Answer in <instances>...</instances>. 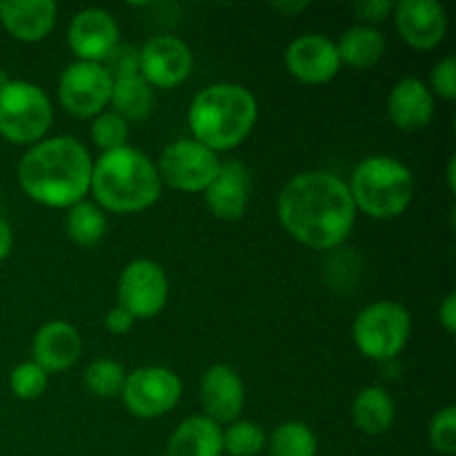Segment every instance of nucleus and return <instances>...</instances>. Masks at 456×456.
Here are the masks:
<instances>
[{
    "instance_id": "nucleus-1",
    "label": "nucleus",
    "mask_w": 456,
    "mask_h": 456,
    "mask_svg": "<svg viewBox=\"0 0 456 456\" xmlns=\"http://www.w3.org/2000/svg\"><path fill=\"white\" fill-rule=\"evenodd\" d=\"M279 221L292 239L312 249H334L352 234L356 205L350 187L330 172H303L279 194Z\"/></svg>"
},
{
    "instance_id": "nucleus-2",
    "label": "nucleus",
    "mask_w": 456,
    "mask_h": 456,
    "mask_svg": "<svg viewBox=\"0 0 456 456\" xmlns=\"http://www.w3.org/2000/svg\"><path fill=\"white\" fill-rule=\"evenodd\" d=\"M92 156L71 136L40 141L22 156L18 183L31 200L47 208H71L89 191Z\"/></svg>"
},
{
    "instance_id": "nucleus-3",
    "label": "nucleus",
    "mask_w": 456,
    "mask_h": 456,
    "mask_svg": "<svg viewBox=\"0 0 456 456\" xmlns=\"http://www.w3.org/2000/svg\"><path fill=\"white\" fill-rule=\"evenodd\" d=\"M89 191L101 209L118 214L142 212L160 196L156 165L134 147L105 151L92 167Z\"/></svg>"
},
{
    "instance_id": "nucleus-4",
    "label": "nucleus",
    "mask_w": 456,
    "mask_h": 456,
    "mask_svg": "<svg viewBox=\"0 0 456 456\" xmlns=\"http://www.w3.org/2000/svg\"><path fill=\"white\" fill-rule=\"evenodd\" d=\"M256 98L236 83H216L194 98L190 107V129L194 141L212 151L239 147L256 123Z\"/></svg>"
},
{
    "instance_id": "nucleus-5",
    "label": "nucleus",
    "mask_w": 456,
    "mask_h": 456,
    "mask_svg": "<svg viewBox=\"0 0 456 456\" xmlns=\"http://www.w3.org/2000/svg\"><path fill=\"white\" fill-rule=\"evenodd\" d=\"M350 194L356 212L379 221L401 216L412 203V172L392 156H370L356 165L350 181Z\"/></svg>"
},
{
    "instance_id": "nucleus-6",
    "label": "nucleus",
    "mask_w": 456,
    "mask_h": 456,
    "mask_svg": "<svg viewBox=\"0 0 456 456\" xmlns=\"http://www.w3.org/2000/svg\"><path fill=\"white\" fill-rule=\"evenodd\" d=\"M53 120L47 94L27 80H9L0 87V136L13 145L40 142Z\"/></svg>"
},
{
    "instance_id": "nucleus-7",
    "label": "nucleus",
    "mask_w": 456,
    "mask_h": 456,
    "mask_svg": "<svg viewBox=\"0 0 456 456\" xmlns=\"http://www.w3.org/2000/svg\"><path fill=\"white\" fill-rule=\"evenodd\" d=\"M352 337L363 356L387 361L399 354L410 338V314L395 301H377L359 312Z\"/></svg>"
},
{
    "instance_id": "nucleus-8",
    "label": "nucleus",
    "mask_w": 456,
    "mask_h": 456,
    "mask_svg": "<svg viewBox=\"0 0 456 456\" xmlns=\"http://www.w3.org/2000/svg\"><path fill=\"white\" fill-rule=\"evenodd\" d=\"M223 160H218L216 151L208 150L196 142L194 138H183L165 147L160 154L156 172L160 183L178 191H205L209 183L216 178Z\"/></svg>"
},
{
    "instance_id": "nucleus-9",
    "label": "nucleus",
    "mask_w": 456,
    "mask_h": 456,
    "mask_svg": "<svg viewBox=\"0 0 456 456\" xmlns=\"http://www.w3.org/2000/svg\"><path fill=\"white\" fill-rule=\"evenodd\" d=\"M183 395V383L167 368H141L127 374L120 396L134 417L156 419L167 414Z\"/></svg>"
},
{
    "instance_id": "nucleus-10",
    "label": "nucleus",
    "mask_w": 456,
    "mask_h": 456,
    "mask_svg": "<svg viewBox=\"0 0 456 456\" xmlns=\"http://www.w3.org/2000/svg\"><path fill=\"white\" fill-rule=\"evenodd\" d=\"M111 78L98 62H74L58 80V101L76 118H96L110 102Z\"/></svg>"
},
{
    "instance_id": "nucleus-11",
    "label": "nucleus",
    "mask_w": 456,
    "mask_h": 456,
    "mask_svg": "<svg viewBox=\"0 0 456 456\" xmlns=\"http://www.w3.org/2000/svg\"><path fill=\"white\" fill-rule=\"evenodd\" d=\"M169 297V283L163 267L150 258L132 261L118 281V305L134 319H151L165 307Z\"/></svg>"
},
{
    "instance_id": "nucleus-12",
    "label": "nucleus",
    "mask_w": 456,
    "mask_h": 456,
    "mask_svg": "<svg viewBox=\"0 0 456 456\" xmlns=\"http://www.w3.org/2000/svg\"><path fill=\"white\" fill-rule=\"evenodd\" d=\"M191 67V49L176 36H154L141 49V76L150 87H176L185 83Z\"/></svg>"
},
{
    "instance_id": "nucleus-13",
    "label": "nucleus",
    "mask_w": 456,
    "mask_h": 456,
    "mask_svg": "<svg viewBox=\"0 0 456 456\" xmlns=\"http://www.w3.org/2000/svg\"><path fill=\"white\" fill-rule=\"evenodd\" d=\"M285 67L305 85L330 83L341 69L337 43L321 34H305L292 40L285 52Z\"/></svg>"
},
{
    "instance_id": "nucleus-14",
    "label": "nucleus",
    "mask_w": 456,
    "mask_h": 456,
    "mask_svg": "<svg viewBox=\"0 0 456 456\" xmlns=\"http://www.w3.org/2000/svg\"><path fill=\"white\" fill-rule=\"evenodd\" d=\"M392 12H395L396 31L412 49L428 52L445 38L448 16L435 0H401Z\"/></svg>"
},
{
    "instance_id": "nucleus-15",
    "label": "nucleus",
    "mask_w": 456,
    "mask_h": 456,
    "mask_svg": "<svg viewBox=\"0 0 456 456\" xmlns=\"http://www.w3.org/2000/svg\"><path fill=\"white\" fill-rule=\"evenodd\" d=\"M118 25L105 9H83L71 20L67 40L83 62H101L118 45Z\"/></svg>"
},
{
    "instance_id": "nucleus-16",
    "label": "nucleus",
    "mask_w": 456,
    "mask_h": 456,
    "mask_svg": "<svg viewBox=\"0 0 456 456\" xmlns=\"http://www.w3.org/2000/svg\"><path fill=\"white\" fill-rule=\"evenodd\" d=\"M200 403L203 417L212 419L216 426L234 423L245 403L243 379L230 365H212L200 379Z\"/></svg>"
},
{
    "instance_id": "nucleus-17",
    "label": "nucleus",
    "mask_w": 456,
    "mask_h": 456,
    "mask_svg": "<svg viewBox=\"0 0 456 456\" xmlns=\"http://www.w3.org/2000/svg\"><path fill=\"white\" fill-rule=\"evenodd\" d=\"M252 194V174L239 160L221 163L216 178L205 190V205L221 221H236L245 214Z\"/></svg>"
},
{
    "instance_id": "nucleus-18",
    "label": "nucleus",
    "mask_w": 456,
    "mask_h": 456,
    "mask_svg": "<svg viewBox=\"0 0 456 456\" xmlns=\"http://www.w3.org/2000/svg\"><path fill=\"white\" fill-rule=\"evenodd\" d=\"M31 352H34V363L40 365L45 372H61L78 361L83 352V338L78 330L67 321H49L36 332Z\"/></svg>"
},
{
    "instance_id": "nucleus-19",
    "label": "nucleus",
    "mask_w": 456,
    "mask_h": 456,
    "mask_svg": "<svg viewBox=\"0 0 456 456\" xmlns=\"http://www.w3.org/2000/svg\"><path fill=\"white\" fill-rule=\"evenodd\" d=\"M58 7L52 0H3L0 22L22 43H38L52 34Z\"/></svg>"
},
{
    "instance_id": "nucleus-20",
    "label": "nucleus",
    "mask_w": 456,
    "mask_h": 456,
    "mask_svg": "<svg viewBox=\"0 0 456 456\" xmlns=\"http://www.w3.org/2000/svg\"><path fill=\"white\" fill-rule=\"evenodd\" d=\"M387 114L399 129L417 132L430 125L435 116V98L426 83L419 78H403L392 87L387 96Z\"/></svg>"
},
{
    "instance_id": "nucleus-21",
    "label": "nucleus",
    "mask_w": 456,
    "mask_h": 456,
    "mask_svg": "<svg viewBox=\"0 0 456 456\" xmlns=\"http://www.w3.org/2000/svg\"><path fill=\"white\" fill-rule=\"evenodd\" d=\"M223 428L208 417H190L174 430L167 456H221Z\"/></svg>"
},
{
    "instance_id": "nucleus-22",
    "label": "nucleus",
    "mask_w": 456,
    "mask_h": 456,
    "mask_svg": "<svg viewBox=\"0 0 456 456\" xmlns=\"http://www.w3.org/2000/svg\"><path fill=\"white\" fill-rule=\"evenodd\" d=\"M338 61L352 69H368L374 67L386 53V38L379 29L368 25H354L343 31L337 43Z\"/></svg>"
},
{
    "instance_id": "nucleus-23",
    "label": "nucleus",
    "mask_w": 456,
    "mask_h": 456,
    "mask_svg": "<svg viewBox=\"0 0 456 456\" xmlns=\"http://www.w3.org/2000/svg\"><path fill=\"white\" fill-rule=\"evenodd\" d=\"M395 401L383 387L372 386L365 387L356 395L354 405H352V419L356 428L365 435H383L395 423Z\"/></svg>"
},
{
    "instance_id": "nucleus-24",
    "label": "nucleus",
    "mask_w": 456,
    "mask_h": 456,
    "mask_svg": "<svg viewBox=\"0 0 456 456\" xmlns=\"http://www.w3.org/2000/svg\"><path fill=\"white\" fill-rule=\"evenodd\" d=\"M110 105L123 120H145L154 110V92L142 76L114 80Z\"/></svg>"
},
{
    "instance_id": "nucleus-25",
    "label": "nucleus",
    "mask_w": 456,
    "mask_h": 456,
    "mask_svg": "<svg viewBox=\"0 0 456 456\" xmlns=\"http://www.w3.org/2000/svg\"><path fill=\"white\" fill-rule=\"evenodd\" d=\"M67 234L71 240L83 248H92L98 240L105 236L107 232V218L98 205L80 200V203L71 205L69 214H67Z\"/></svg>"
},
{
    "instance_id": "nucleus-26",
    "label": "nucleus",
    "mask_w": 456,
    "mask_h": 456,
    "mask_svg": "<svg viewBox=\"0 0 456 456\" xmlns=\"http://www.w3.org/2000/svg\"><path fill=\"white\" fill-rule=\"evenodd\" d=\"M270 456H316V436L301 421H285L272 432Z\"/></svg>"
},
{
    "instance_id": "nucleus-27",
    "label": "nucleus",
    "mask_w": 456,
    "mask_h": 456,
    "mask_svg": "<svg viewBox=\"0 0 456 456\" xmlns=\"http://www.w3.org/2000/svg\"><path fill=\"white\" fill-rule=\"evenodd\" d=\"M125 379L127 374H125L123 365L111 359L92 361L85 370V386L94 396H101V399L118 396L123 392Z\"/></svg>"
},
{
    "instance_id": "nucleus-28",
    "label": "nucleus",
    "mask_w": 456,
    "mask_h": 456,
    "mask_svg": "<svg viewBox=\"0 0 456 456\" xmlns=\"http://www.w3.org/2000/svg\"><path fill=\"white\" fill-rule=\"evenodd\" d=\"M265 445V432L252 421H234L223 432V452L230 456H256Z\"/></svg>"
},
{
    "instance_id": "nucleus-29",
    "label": "nucleus",
    "mask_w": 456,
    "mask_h": 456,
    "mask_svg": "<svg viewBox=\"0 0 456 456\" xmlns=\"http://www.w3.org/2000/svg\"><path fill=\"white\" fill-rule=\"evenodd\" d=\"M98 65L105 69L111 83L114 80L132 78V76H141V49L127 43H118Z\"/></svg>"
},
{
    "instance_id": "nucleus-30",
    "label": "nucleus",
    "mask_w": 456,
    "mask_h": 456,
    "mask_svg": "<svg viewBox=\"0 0 456 456\" xmlns=\"http://www.w3.org/2000/svg\"><path fill=\"white\" fill-rule=\"evenodd\" d=\"M9 386L12 392L22 401H34L47 390V372L34 361H27L13 368L12 377H9Z\"/></svg>"
},
{
    "instance_id": "nucleus-31",
    "label": "nucleus",
    "mask_w": 456,
    "mask_h": 456,
    "mask_svg": "<svg viewBox=\"0 0 456 456\" xmlns=\"http://www.w3.org/2000/svg\"><path fill=\"white\" fill-rule=\"evenodd\" d=\"M127 134V120H123L118 114H114V111H102V114H98L92 123V141L105 151L125 147Z\"/></svg>"
},
{
    "instance_id": "nucleus-32",
    "label": "nucleus",
    "mask_w": 456,
    "mask_h": 456,
    "mask_svg": "<svg viewBox=\"0 0 456 456\" xmlns=\"http://www.w3.org/2000/svg\"><path fill=\"white\" fill-rule=\"evenodd\" d=\"M430 445L439 454L452 456L456 452V408L439 410L430 423Z\"/></svg>"
},
{
    "instance_id": "nucleus-33",
    "label": "nucleus",
    "mask_w": 456,
    "mask_h": 456,
    "mask_svg": "<svg viewBox=\"0 0 456 456\" xmlns=\"http://www.w3.org/2000/svg\"><path fill=\"white\" fill-rule=\"evenodd\" d=\"M432 89L439 94L445 101H454L456 98V61L452 56H448L445 61L436 62L435 69L430 76Z\"/></svg>"
},
{
    "instance_id": "nucleus-34",
    "label": "nucleus",
    "mask_w": 456,
    "mask_h": 456,
    "mask_svg": "<svg viewBox=\"0 0 456 456\" xmlns=\"http://www.w3.org/2000/svg\"><path fill=\"white\" fill-rule=\"evenodd\" d=\"M395 9L390 0H365V3H356L354 12L356 16L363 18L368 22H381L386 20L387 13Z\"/></svg>"
},
{
    "instance_id": "nucleus-35",
    "label": "nucleus",
    "mask_w": 456,
    "mask_h": 456,
    "mask_svg": "<svg viewBox=\"0 0 456 456\" xmlns=\"http://www.w3.org/2000/svg\"><path fill=\"white\" fill-rule=\"evenodd\" d=\"M134 321H136V319H134V316L129 314L125 307L116 305V307H111L110 312H107L105 328L110 330L111 334H116V337H120V334H127L129 330L134 328Z\"/></svg>"
},
{
    "instance_id": "nucleus-36",
    "label": "nucleus",
    "mask_w": 456,
    "mask_h": 456,
    "mask_svg": "<svg viewBox=\"0 0 456 456\" xmlns=\"http://www.w3.org/2000/svg\"><path fill=\"white\" fill-rule=\"evenodd\" d=\"M439 323L444 325L445 332H456V294H448L439 305Z\"/></svg>"
},
{
    "instance_id": "nucleus-37",
    "label": "nucleus",
    "mask_w": 456,
    "mask_h": 456,
    "mask_svg": "<svg viewBox=\"0 0 456 456\" xmlns=\"http://www.w3.org/2000/svg\"><path fill=\"white\" fill-rule=\"evenodd\" d=\"M12 245H13L12 227H9L7 221H3V218H0V261L9 256V252H12Z\"/></svg>"
},
{
    "instance_id": "nucleus-38",
    "label": "nucleus",
    "mask_w": 456,
    "mask_h": 456,
    "mask_svg": "<svg viewBox=\"0 0 456 456\" xmlns=\"http://www.w3.org/2000/svg\"><path fill=\"white\" fill-rule=\"evenodd\" d=\"M310 4L307 3H274L272 4V9H276L279 13H285V16H297V13H301L303 9H307Z\"/></svg>"
},
{
    "instance_id": "nucleus-39",
    "label": "nucleus",
    "mask_w": 456,
    "mask_h": 456,
    "mask_svg": "<svg viewBox=\"0 0 456 456\" xmlns=\"http://www.w3.org/2000/svg\"><path fill=\"white\" fill-rule=\"evenodd\" d=\"M448 183H450V190L454 191V160H450V167H448Z\"/></svg>"
}]
</instances>
